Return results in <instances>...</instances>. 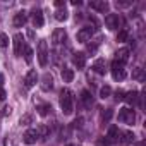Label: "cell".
Here are the masks:
<instances>
[{
	"label": "cell",
	"mask_w": 146,
	"mask_h": 146,
	"mask_svg": "<svg viewBox=\"0 0 146 146\" xmlns=\"http://www.w3.org/2000/svg\"><path fill=\"white\" fill-rule=\"evenodd\" d=\"M119 120H120L122 124L132 125V124L136 122V113H134V110H132V108H129V107L120 108V112H119Z\"/></svg>",
	"instance_id": "cell-3"
},
{
	"label": "cell",
	"mask_w": 146,
	"mask_h": 146,
	"mask_svg": "<svg viewBox=\"0 0 146 146\" xmlns=\"http://www.w3.org/2000/svg\"><path fill=\"white\" fill-rule=\"evenodd\" d=\"M124 98H125V91H124V90H117V91H115V100L120 102V100H124Z\"/></svg>",
	"instance_id": "cell-32"
},
{
	"label": "cell",
	"mask_w": 146,
	"mask_h": 146,
	"mask_svg": "<svg viewBox=\"0 0 146 146\" xmlns=\"http://www.w3.org/2000/svg\"><path fill=\"white\" fill-rule=\"evenodd\" d=\"M127 38H129L127 29H120L119 35H117V41H119V43H124V41H127Z\"/></svg>",
	"instance_id": "cell-28"
},
{
	"label": "cell",
	"mask_w": 146,
	"mask_h": 146,
	"mask_svg": "<svg viewBox=\"0 0 146 146\" xmlns=\"http://www.w3.org/2000/svg\"><path fill=\"white\" fill-rule=\"evenodd\" d=\"M24 60L28 62V64H31V60H33V48L31 46H24Z\"/></svg>",
	"instance_id": "cell-27"
},
{
	"label": "cell",
	"mask_w": 146,
	"mask_h": 146,
	"mask_svg": "<svg viewBox=\"0 0 146 146\" xmlns=\"http://www.w3.org/2000/svg\"><path fill=\"white\" fill-rule=\"evenodd\" d=\"M93 70L96 72V74L103 76L105 72H107V64H105V58H98V60L93 64Z\"/></svg>",
	"instance_id": "cell-16"
},
{
	"label": "cell",
	"mask_w": 146,
	"mask_h": 146,
	"mask_svg": "<svg viewBox=\"0 0 146 146\" xmlns=\"http://www.w3.org/2000/svg\"><path fill=\"white\" fill-rule=\"evenodd\" d=\"M38 139H40V134H38L36 129H28V131L24 132V136H23V141H24L26 144H35Z\"/></svg>",
	"instance_id": "cell-10"
},
{
	"label": "cell",
	"mask_w": 146,
	"mask_h": 146,
	"mask_svg": "<svg viewBox=\"0 0 146 146\" xmlns=\"http://www.w3.org/2000/svg\"><path fill=\"white\" fill-rule=\"evenodd\" d=\"M112 115H113V112H112V110H107V112L102 113V120H103V122H108V120L112 119Z\"/></svg>",
	"instance_id": "cell-31"
},
{
	"label": "cell",
	"mask_w": 146,
	"mask_h": 146,
	"mask_svg": "<svg viewBox=\"0 0 146 146\" xmlns=\"http://www.w3.org/2000/svg\"><path fill=\"white\" fill-rule=\"evenodd\" d=\"M0 46H2V48L9 46V36L5 33H0Z\"/></svg>",
	"instance_id": "cell-30"
},
{
	"label": "cell",
	"mask_w": 146,
	"mask_h": 146,
	"mask_svg": "<svg viewBox=\"0 0 146 146\" xmlns=\"http://www.w3.org/2000/svg\"><path fill=\"white\" fill-rule=\"evenodd\" d=\"M36 55H38V62H40V65H41V67H45V65L48 64V55H50V53H48V45H46V41H45V40H40Z\"/></svg>",
	"instance_id": "cell-2"
},
{
	"label": "cell",
	"mask_w": 146,
	"mask_h": 146,
	"mask_svg": "<svg viewBox=\"0 0 146 146\" xmlns=\"http://www.w3.org/2000/svg\"><path fill=\"white\" fill-rule=\"evenodd\" d=\"M72 5H81V0H72Z\"/></svg>",
	"instance_id": "cell-37"
},
{
	"label": "cell",
	"mask_w": 146,
	"mask_h": 146,
	"mask_svg": "<svg viewBox=\"0 0 146 146\" xmlns=\"http://www.w3.org/2000/svg\"><path fill=\"white\" fill-rule=\"evenodd\" d=\"M129 105H136V102L139 100V93L137 91H129V93H125V98H124Z\"/></svg>",
	"instance_id": "cell-23"
},
{
	"label": "cell",
	"mask_w": 146,
	"mask_h": 146,
	"mask_svg": "<svg viewBox=\"0 0 146 146\" xmlns=\"http://www.w3.org/2000/svg\"><path fill=\"white\" fill-rule=\"evenodd\" d=\"M110 93H112V88H110L108 84H105V86H102V88H100V98H103V100H105V98H108V96H110Z\"/></svg>",
	"instance_id": "cell-26"
},
{
	"label": "cell",
	"mask_w": 146,
	"mask_h": 146,
	"mask_svg": "<svg viewBox=\"0 0 146 146\" xmlns=\"http://www.w3.org/2000/svg\"><path fill=\"white\" fill-rule=\"evenodd\" d=\"M119 136H120V132H119V127H117V125H112V127L108 129V134H107L105 144H112V143H117V141H119Z\"/></svg>",
	"instance_id": "cell-11"
},
{
	"label": "cell",
	"mask_w": 146,
	"mask_h": 146,
	"mask_svg": "<svg viewBox=\"0 0 146 146\" xmlns=\"http://www.w3.org/2000/svg\"><path fill=\"white\" fill-rule=\"evenodd\" d=\"M12 41H14V53H16L17 57H21V55H23V50H24V46H26L23 35H21V33H16L14 38H12Z\"/></svg>",
	"instance_id": "cell-6"
},
{
	"label": "cell",
	"mask_w": 146,
	"mask_h": 146,
	"mask_svg": "<svg viewBox=\"0 0 146 146\" xmlns=\"http://www.w3.org/2000/svg\"><path fill=\"white\" fill-rule=\"evenodd\" d=\"M110 69H112V76H113V79H115V81H122V79L125 78V69H124V64H120V62L113 60Z\"/></svg>",
	"instance_id": "cell-4"
},
{
	"label": "cell",
	"mask_w": 146,
	"mask_h": 146,
	"mask_svg": "<svg viewBox=\"0 0 146 146\" xmlns=\"http://www.w3.org/2000/svg\"><path fill=\"white\" fill-rule=\"evenodd\" d=\"M90 7L93 9V11H96V12H102V14H105V12H108V2H105V0H93V2H90Z\"/></svg>",
	"instance_id": "cell-9"
},
{
	"label": "cell",
	"mask_w": 146,
	"mask_h": 146,
	"mask_svg": "<svg viewBox=\"0 0 146 146\" xmlns=\"http://www.w3.org/2000/svg\"><path fill=\"white\" fill-rule=\"evenodd\" d=\"M72 60H74V64H76V67H78V69H84V65H86V55H84L83 52L74 53Z\"/></svg>",
	"instance_id": "cell-17"
},
{
	"label": "cell",
	"mask_w": 146,
	"mask_h": 146,
	"mask_svg": "<svg viewBox=\"0 0 146 146\" xmlns=\"http://www.w3.org/2000/svg\"><path fill=\"white\" fill-rule=\"evenodd\" d=\"M55 19H57L58 23H64V21L67 19V11H65V9H58V11L55 12Z\"/></svg>",
	"instance_id": "cell-25"
},
{
	"label": "cell",
	"mask_w": 146,
	"mask_h": 146,
	"mask_svg": "<svg viewBox=\"0 0 146 146\" xmlns=\"http://www.w3.org/2000/svg\"><path fill=\"white\" fill-rule=\"evenodd\" d=\"M4 146H12V144H11V141H9V139H5V141H4Z\"/></svg>",
	"instance_id": "cell-39"
},
{
	"label": "cell",
	"mask_w": 146,
	"mask_h": 146,
	"mask_svg": "<svg viewBox=\"0 0 146 146\" xmlns=\"http://www.w3.org/2000/svg\"><path fill=\"white\" fill-rule=\"evenodd\" d=\"M119 141H120L122 146H127V144H131V143L134 141V134H132L131 131H125V132H122V137H120Z\"/></svg>",
	"instance_id": "cell-20"
},
{
	"label": "cell",
	"mask_w": 146,
	"mask_h": 146,
	"mask_svg": "<svg viewBox=\"0 0 146 146\" xmlns=\"http://www.w3.org/2000/svg\"><path fill=\"white\" fill-rule=\"evenodd\" d=\"M72 125H74V127H81V125H83V117L76 119V120H74V124H72Z\"/></svg>",
	"instance_id": "cell-34"
},
{
	"label": "cell",
	"mask_w": 146,
	"mask_h": 146,
	"mask_svg": "<svg viewBox=\"0 0 146 146\" xmlns=\"http://www.w3.org/2000/svg\"><path fill=\"white\" fill-rule=\"evenodd\" d=\"M65 40H67V33L64 28H57L52 33V43L53 45H62V43H65Z\"/></svg>",
	"instance_id": "cell-5"
},
{
	"label": "cell",
	"mask_w": 146,
	"mask_h": 146,
	"mask_svg": "<svg viewBox=\"0 0 146 146\" xmlns=\"http://www.w3.org/2000/svg\"><path fill=\"white\" fill-rule=\"evenodd\" d=\"M81 103L86 107V108H91V105H93V96H91V93L90 91H83L81 93Z\"/></svg>",
	"instance_id": "cell-19"
},
{
	"label": "cell",
	"mask_w": 146,
	"mask_h": 146,
	"mask_svg": "<svg viewBox=\"0 0 146 146\" xmlns=\"http://www.w3.org/2000/svg\"><path fill=\"white\" fill-rule=\"evenodd\" d=\"M67 146H74V144H67Z\"/></svg>",
	"instance_id": "cell-41"
},
{
	"label": "cell",
	"mask_w": 146,
	"mask_h": 146,
	"mask_svg": "<svg viewBox=\"0 0 146 146\" xmlns=\"http://www.w3.org/2000/svg\"><path fill=\"white\" fill-rule=\"evenodd\" d=\"M36 83H38V74H36V70L31 69L28 74H26V78H24V86L26 88H33Z\"/></svg>",
	"instance_id": "cell-12"
},
{
	"label": "cell",
	"mask_w": 146,
	"mask_h": 146,
	"mask_svg": "<svg viewBox=\"0 0 146 146\" xmlns=\"http://www.w3.org/2000/svg\"><path fill=\"white\" fill-rule=\"evenodd\" d=\"M58 102H60V108H62L64 115H70L72 112H74V98H72V93L67 88L60 91Z\"/></svg>",
	"instance_id": "cell-1"
},
{
	"label": "cell",
	"mask_w": 146,
	"mask_h": 146,
	"mask_svg": "<svg viewBox=\"0 0 146 146\" xmlns=\"http://www.w3.org/2000/svg\"><path fill=\"white\" fill-rule=\"evenodd\" d=\"M93 33H95V29H93V28H90V26L81 28V29L78 31V41H81V43L90 41V40H91V36H93Z\"/></svg>",
	"instance_id": "cell-7"
},
{
	"label": "cell",
	"mask_w": 146,
	"mask_h": 146,
	"mask_svg": "<svg viewBox=\"0 0 146 146\" xmlns=\"http://www.w3.org/2000/svg\"><path fill=\"white\" fill-rule=\"evenodd\" d=\"M5 96H7V93H5V90H4V76L0 74V102H4Z\"/></svg>",
	"instance_id": "cell-29"
},
{
	"label": "cell",
	"mask_w": 146,
	"mask_h": 146,
	"mask_svg": "<svg viewBox=\"0 0 146 146\" xmlns=\"http://www.w3.org/2000/svg\"><path fill=\"white\" fill-rule=\"evenodd\" d=\"M50 112H52V105H48V103H41V105H38V113H40L41 117L48 115Z\"/></svg>",
	"instance_id": "cell-24"
},
{
	"label": "cell",
	"mask_w": 146,
	"mask_h": 146,
	"mask_svg": "<svg viewBox=\"0 0 146 146\" xmlns=\"http://www.w3.org/2000/svg\"><path fill=\"white\" fill-rule=\"evenodd\" d=\"M33 24H35V28H41V26L45 24L41 9H35V11H33Z\"/></svg>",
	"instance_id": "cell-15"
},
{
	"label": "cell",
	"mask_w": 146,
	"mask_h": 146,
	"mask_svg": "<svg viewBox=\"0 0 146 146\" xmlns=\"http://www.w3.org/2000/svg\"><path fill=\"white\" fill-rule=\"evenodd\" d=\"M115 60L125 65V62L129 60V48H120V50H117V53H115Z\"/></svg>",
	"instance_id": "cell-18"
},
{
	"label": "cell",
	"mask_w": 146,
	"mask_h": 146,
	"mask_svg": "<svg viewBox=\"0 0 146 146\" xmlns=\"http://www.w3.org/2000/svg\"><path fill=\"white\" fill-rule=\"evenodd\" d=\"M105 24H107L108 29H119V26H120V16L119 14H108L105 17Z\"/></svg>",
	"instance_id": "cell-8"
},
{
	"label": "cell",
	"mask_w": 146,
	"mask_h": 146,
	"mask_svg": "<svg viewBox=\"0 0 146 146\" xmlns=\"http://www.w3.org/2000/svg\"><path fill=\"white\" fill-rule=\"evenodd\" d=\"M28 21V12L26 11H19L16 16H14V26L16 28H23Z\"/></svg>",
	"instance_id": "cell-13"
},
{
	"label": "cell",
	"mask_w": 146,
	"mask_h": 146,
	"mask_svg": "<svg viewBox=\"0 0 146 146\" xmlns=\"http://www.w3.org/2000/svg\"><path fill=\"white\" fill-rule=\"evenodd\" d=\"M53 88V78H52V74H43V78H41V90L43 91H50Z\"/></svg>",
	"instance_id": "cell-14"
},
{
	"label": "cell",
	"mask_w": 146,
	"mask_h": 146,
	"mask_svg": "<svg viewBox=\"0 0 146 146\" xmlns=\"http://www.w3.org/2000/svg\"><path fill=\"white\" fill-rule=\"evenodd\" d=\"M62 79H64V83H72V79H74V70L64 67L62 69Z\"/></svg>",
	"instance_id": "cell-22"
},
{
	"label": "cell",
	"mask_w": 146,
	"mask_h": 146,
	"mask_svg": "<svg viewBox=\"0 0 146 146\" xmlns=\"http://www.w3.org/2000/svg\"><path fill=\"white\" fill-rule=\"evenodd\" d=\"M132 79H136V81H139V83H143V81L146 79L144 70H143L141 67H134V69H132Z\"/></svg>",
	"instance_id": "cell-21"
},
{
	"label": "cell",
	"mask_w": 146,
	"mask_h": 146,
	"mask_svg": "<svg viewBox=\"0 0 146 146\" xmlns=\"http://www.w3.org/2000/svg\"><path fill=\"white\" fill-rule=\"evenodd\" d=\"M136 146H146V143H144V141H141V143H137Z\"/></svg>",
	"instance_id": "cell-40"
},
{
	"label": "cell",
	"mask_w": 146,
	"mask_h": 146,
	"mask_svg": "<svg viewBox=\"0 0 146 146\" xmlns=\"http://www.w3.org/2000/svg\"><path fill=\"white\" fill-rule=\"evenodd\" d=\"M55 7L62 9V7H65V2H64V0H55Z\"/></svg>",
	"instance_id": "cell-35"
},
{
	"label": "cell",
	"mask_w": 146,
	"mask_h": 146,
	"mask_svg": "<svg viewBox=\"0 0 146 146\" xmlns=\"http://www.w3.org/2000/svg\"><path fill=\"white\" fill-rule=\"evenodd\" d=\"M28 36H29V38H33V36H35V31H31V29H29V31H28Z\"/></svg>",
	"instance_id": "cell-38"
},
{
	"label": "cell",
	"mask_w": 146,
	"mask_h": 146,
	"mask_svg": "<svg viewBox=\"0 0 146 146\" xmlns=\"http://www.w3.org/2000/svg\"><path fill=\"white\" fill-rule=\"evenodd\" d=\"M9 113H11V107H5L4 108V115H9Z\"/></svg>",
	"instance_id": "cell-36"
},
{
	"label": "cell",
	"mask_w": 146,
	"mask_h": 146,
	"mask_svg": "<svg viewBox=\"0 0 146 146\" xmlns=\"http://www.w3.org/2000/svg\"><path fill=\"white\" fill-rule=\"evenodd\" d=\"M31 122V115H24V117H21V124H29Z\"/></svg>",
	"instance_id": "cell-33"
}]
</instances>
